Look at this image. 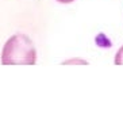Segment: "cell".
<instances>
[{"label":"cell","mask_w":123,"mask_h":130,"mask_svg":"<svg viewBox=\"0 0 123 130\" xmlns=\"http://www.w3.org/2000/svg\"><path fill=\"white\" fill-rule=\"evenodd\" d=\"M37 50L31 39L24 34H15L6 42L2 52L3 65H34Z\"/></svg>","instance_id":"obj_1"},{"label":"cell","mask_w":123,"mask_h":130,"mask_svg":"<svg viewBox=\"0 0 123 130\" xmlns=\"http://www.w3.org/2000/svg\"><path fill=\"white\" fill-rule=\"evenodd\" d=\"M114 62L116 65H123V46L118 50V53L115 54V60H114Z\"/></svg>","instance_id":"obj_2"},{"label":"cell","mask_w":123,"mask_h":130,"mask_svg":"<svg viewBox=\"0 0 123 130\" xmlns=\"http://www.w3.org/2000/svg\"><path fill=\"white\" fill-rule=\"evenodd\" d=\"M64 64H80V65H87L88 61L85 60H79V58H75V60H68V61H64Z\"/></svg>","instance_id":"obj_3"},{"label":"cell","mask_w":123,"mask_h":130,"mask_svg":"<svg viewBox=\"0 0 123 130\" xmlns=\"http://www.w3.org/2000/svg\"><path fill=\"white\" fill-rule=\"evenodd\" d=\"M58 3H62V4H69V3H72V2H75V0H57Z\"/></svg>","instance_id":"obj_4"}]
</instances>
